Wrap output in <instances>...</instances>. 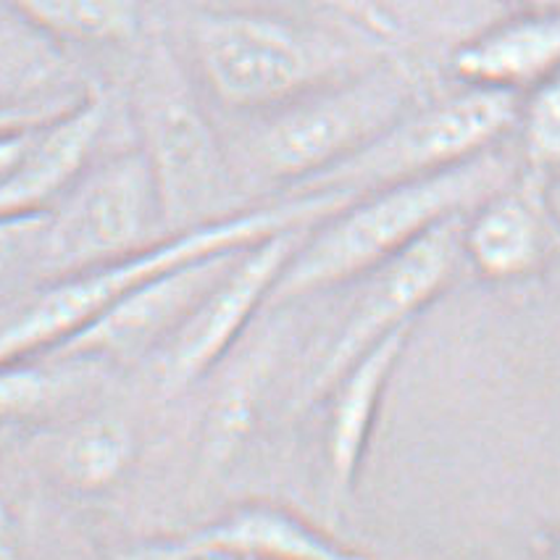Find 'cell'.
I'll use <instances>...</instances> for the list:
<instances>
[{
    "mask_svg": "<svg viewBox=\"0 0 560 560\" xmlns=\"http://www.w3.org/2000/svg\"><path fill=\"white\" fill-rule=\"evenodd\" d=\"M353 200V195L340 190H303L279 203L226 213L190 230L172 232L110 264L54 279L0 327V363L54 355L77 331L106 314L110 305L161 273L213 253L247 247L292 226H314Z\"/></svg>",
    "mask_w": 560,
    "mask_h": 560,
    "instance_id": "cell-1",
    "label": "cell"
},
{
    "mask_svg": "<svg viewBox=\"0 0 560 560\" xmlns=\"http://www.w3.org/2000/svg\"><path fill=\"white\" fill-rule=\"evenodd\" d=\"M503 179V161L479 153L427 177L361 195L324 219L322 230L305 232L266 305H282L369 273L434 224L485 203Z\"/></svg>",
    "mask_w": 560,
    "mask_h": 560,
    "instance_id": "cell-2",
    "label": "cell"
},
{
    "mask_svg": "<svg viewBox=\"0 0 560 560\" xmlns=\"http://www.w3.org/2000/svg\"><path fill=\"white\" fill-rule=\"evenodd\" d=\"M413 80L397 67L361 69L305 93L247 135L243 155L253 174L271 182H308L366 148L408 114Z\"/></svg>",
    "mask_w": 560,
    "mask_h": 560,
    "instance_id": "cell-3",
    "label": "cell"
},
{
    "mask_svg": "<svg viewBox=\"0 0 560 560\" xmlns=\"http://www.w3.org/2000/svg\"><path fill=\"white\" fill-rule=\"evenodd\" d=\"M190 45L208 90L240 110L279 108L353 74L345 45L256 11H203L190 24Z\"/></svg>",
    "mask_w": 560,
    "mask_h": 560,
    "instance_id": "cell-4",
    "label": "cell"
},
{
    "mask_svg": "<svg viewBox=\"0 0 560 560\" xmlns=\"http://www.w3.org/2000/svg\"><path fill=\"white\" fill-rule=\"evenodd\" d=\"M135 116L164 230L172 234L226 217L221 145L164 43L153 45L137 74Z\"/></svg>",
    "mask_w": 560,
    "mask_h": 560,
    "instance_id": "cell-5",
    "label": "cell"
},
{
    "mask_svg": "<svg viewBox=\"0 0 560 560\" xmlns=\"http://www.w3.org/2000/svg\"><path fill=\"white\" fill-rule=\"evenodd\" d=\"M516 114V95L508 90L466 88L427 108H410L366 148L305 182L303 190H340L361 198L464 164L487 153Z\"/></svg>",
    "mask_w": 560,
    "mask_h": 560,
    "instance_id": "cell-6",
    "label": "cell"
},
{
    "mask_svg": "<svg viewBox=\"0 0 560 560\" xmlns=\"http://www.w3.org/2000/svg\"><path fill=\"white\" fill-rule=\"evenodd\" d=\"M159 192L142 151L88 168L43 221L37 256L50 282L142 250L166 237Z\"/></svg>",
    "mask_w": 560,
    "mask_h": 560,
    "instance_id": "cell-7",
    "label": "cell"
},
{
    "mask_svg": "<svg viewBox=\"0 0 560 560\" xmlns=\"http://www.w3.org/2000/svg\"><path fill=\"white\" fill-rule=\"evenodd\" d=\"M464 253V217H451L402 247L397 256L369 271L366 288L355 298L335 342L318 363L311 393L322 395L337 384L358 355L384 335L406 327L451 282Z\"/></svg>",
    "mask_w": 560,
    "mask_h": 560,
    "instance_id": "cell-8",
    "label": "cell"
},
{
    "mask_svg": "<svg viewBox=\"0 0 560 560\" xmlns=\"http://www.w3.org/2000/svg\"><path fill=\"white\" fill-rule=\"evenodd\" d=\"M308 230L311 226H292L269 234L240 253L230 271L164 342L161 382L166 389L187 387L217 366L269 301L273 282Z\"/></svg>",
    "mask_w": 560,
    "mask_h": 560,
    "instance_id": "cell-9",
    "label": "cell"
},
{
    "mask_svg": "<svg viewBox=\"0 0 560 560\" xmlns=\"http://www.w3.org/2000/svg\"><path fill=\"white\" fill-rule=\"evenodd\" d=\"M243 250L245 247L213 253V256L190 260V264L161 273L110 305L106 314L77 331L54 355L127 358L153 348L155 342H166L192 314L195 305L203 301L213 284L230 271V266Z\"/></svg>",
    "mask_w": 560,
    "mask_h": 560,
    "instance_id": "cell-10",
    "label": "cell"
},
{
    "mask_svg": "<svg viewBox=\"0 0 560 560\" xmlns=\"http://www.w3.org/2000/svg\"><path fill=\"white\" fill-rule=\"evenodd\" d=\"M108 121V97L90 93L35 127L14 177L0 187V221L48 217L90 168Z\"/></svg>",
    "mask_w": 560,
    "mask_h": 560,
    "instance_id": "cell-11",
    "label": "cell"
},
{
    "mask_svg": "<svg viewBox=\"0 0 560 560\" xmlns=\"http://www.w3.org/2000/svg\"><path fill=\"white\" fill-rule=\"evenodd\" d=\"M453 71L468 88L513 93L560 71V14H529L460 45Z\"/></svg>",
    "mask_w": 560,
    "mask_h": 560,
    "instance_id": "cell-12",
    "label": "cell"
},
{
    "mask_svg": "<svg viewBox=\"0 0 560 560\" xmlns=\"http://www.w3.org/2000/svg\"><path fill=\"white\" fill-rule=\"evenodd\" d=\"M408 331L410 324L384 335L380 342L371 345L366 353L358 355L335 384L337 393L331 400L327 427V455L335 485L348 487L355 477L376 408H380L382 389L393 374L395 361L402 353Z\"/></svg>",
    "mask_w": 560,
    "mask_h": 560,
    "instance_id": "cell-13",
    "label": "cell"
},
{
    "mask_svg": "<svg viewBox=\"0 0 560 560\" xmlns=\"http://www.w3.org/2000/svg\"><path fill=\"white\" fill-rule=\"evenodd\" d=\"M192 550L200 558H253V560H363L340 550L322 534L277 508L250 505L232 516L190 534Z\"/></svg>",
    "mask_w": 560,
    "mask_h": 560,
    "instance_id": "cell-14",
    "label": "cell"
},
{
    "mask_svg": "<svg viewBox=\"0 0 560 560\" xmlns=\"http://www.w3.org/2000/svg\"><path fill=\"white\" fill-rule=\"evenodd\" d=\"M24 24L63 45H124L140 35V0H0Z\"/></svg>",
    "mask_w": 560,
    "mask_h": 560,
    "instance_id": "cell-15",
    "label": "cell"
},
{
    "mask_svg": "<svg viewBox=\"0 0 560 560\" xmlns=\"http://www.w3.org/2000/svg\"><path fill=\"white\" fill-rule=\"evenodd\" d=\"M135 458V434L124 421L97 416L71 427L54 453V471L74 492L108 490Z\"/></svg>",
    "mask_w": 560,
    "mask_h": 560,
    "instance_id": "cell-16",
    "label": "cell"
},
{
    "mask_svg": "<svg viewBox=\"0 0 560 560\" xmlns=\"http://www.w3.org/2000/svg\"><path fill=\"white\" fill-rule=\"evenodd\" d=\"M63 71L61 45L16 16L0 22V108L54 101L48 90L61 82Z\"/></svg>",
    "mask_w": 560,
    "mask_h": 560,
    "instance_id": "cell-17",
    "label": "cell"
},
{
    "mask_svg": "<svg viewBox=\"0 0 560 560\" xmlns=\"http://www.w3.org/2000/svg\"><path fill=\"white\" fill-rule=\"evenodd\" d=\"M464 250L490 277H511L537 253V221L513 198L492 200L464 226Z\"/></svg>",
    "mask_w": 560,
    "mask_h": 560,
    "instance_id": "cell-18",
    "label": "cell"
},
{
    "mask_svg": "<svg viewBox=\"0 0 560 560\" xmlns=\"http://www.w3.org/2000/svg\"><path fill=\"white\" fill-rule=\"evenodd\" d=\"M54 397V380L35 361L0 363V429L30 419Z\"/></svg>",
    "mask_w": 560,
    "mask_h": 560,
    "instance_id": "cell-19",
    "label": "cell"
},
{
    "mask_svg": "<svg viewBox=\"0 0 560 560\" xmlns=\"http://www.w3.org/2000/svg\"><path fill=\"white\" fill-rule=\"evenodd\" d=\"M524 135L534 161H560V71L547 77L526 106Z\"/></svg>",
    "mask_w": 560,
    "mask_h": 560,
    "instance_id": "cell-20",
    "label": "cell"
},
{
    "mask_svg": "<svg viewBox=\"0 0 560 560\" xmlns=\"http://www.w3.org/2000/svg\"><path fill=\"white\" fill-rule=\"evenodd\" d=\"M45 121V119H40ZM40 121H32V124H22V127H11L0 132V187L5 185L14 172L22 164L24 153H27L32 135H35V127Z\"/></svg>",
    "mask_w": 560,
    "mask_h": 560,
    "instance_id": "cell-21",
    "label": "cell"
},
{
    "mask_svg": "<svg viewBox=\"0 0 560 560\" xmlns=\"http://www.w3.org/2000/svg\"><path fill=\"white\" fill-rule=\"evenodd\" d=\"M108 560H200L198 552L192 550L190 539H166V542H153L135 547V550L121 552Z\"/></svg>",
    "mask_w": 560,
    "mask_h": 560,
    "instance_id": "cell-22",
    "label": "cell"
},
{
    "mask_svg": "<svg viewBox=\"0 0 560 560\" xmlns=\"http://www.w3.org/2000/svg\"><path fill=\"white\" fill-rule=\"evenodd\" d=\"M69 103L71 101H61V97H54V101L30 103V106L0 108V132H3V129H11V127H22V124L48 119V116H54L61 108H67Z\"/></svg>",
    "mask_w": 560,
    "mask_h": 560,
    "instance_id": "cell-23",
    "label": "cell"
},
{
    "mask_svg": "<svg viewBox=\"0 0 560 560\" xmlns=\"http://www.w3.org/2000/svg\"><path fill=\"white\" fill-rule=\"evenodd\" d=\"M0 560H22L14 518L3 503H0Z\"/></svg>",
    "mask_w": 560,
    "mask_h": 560,
    "instance_id": "cell-24",
    "label": "cell"
},
{
    "mask_svg": "<svg viewBox=\"0 0 560 560\" xmlns=\"http://www.w3.org/2000/svg\"><path fill=\"white\" fill-rule=\"evenodd\" d=\"M513 3L524 5L532 14H560V0H513Z\"/></svg>",
    "mask_w": 560,
    "mask_h": 560,
    "instance_id": "cell-25",
    "label": "cell"
},
{
    "mask_svg": "<svg viewBox=\"0 0 560 560\" xmlns=\"http://www.w3.org/2000/svg\"><path fill=\"white\" fill-rule=\"evenodd\" d=\"M200 560H253V558H226V556H206Z\"/></svg>",
    "mask_w": 560,
    "mask_h": 560,
    "instance_id": "cell-26",
    "label": "cell"
},
{
    "mask_svg": "<svg viewBox=\"0 0 560 560\" xmlns=\"http://www.w3.org/2000/svg\"><path fill=\"white\" fill-rule=\"evenodd\" d=\"M556 560H560V556H558V558H556Z\"/></svg>",
    "mask_w": 560,
    "mask_h": 560,
    "instance_id": "cell-27",
    "label": "cell"
}]
</instances>
